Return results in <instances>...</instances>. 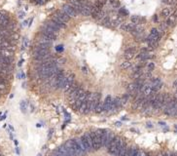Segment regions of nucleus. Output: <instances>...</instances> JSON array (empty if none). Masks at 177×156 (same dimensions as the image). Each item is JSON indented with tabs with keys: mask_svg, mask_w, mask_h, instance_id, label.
<instances>
[{
	"mask_svg": "<svg viewBox=\"0 0 177 156\" xmlns=\"http://www.w3.org/2000/svg\"><path fill=\"white\" fill-rule=\"evenodd\" d=\"M88 136H90V138L92 139V143H93V149H94V151L99 150L102 147V145H101L100 138L97 136V134L95 133V131L88 132Z\"/></svg>",
	"mask_w": 177,
	"mask_h": 156,
	"instance_id": "nucleus-1",
	"label": "nucleus"
},
{
	"mask_svg": "<svg viewBox=\"0 0 177 156\" xmlns=\"http://www.w3.org/2000/svg\"><path fill=\"white\" fill-rule=\"evenodd\" d=\"M80 139H81V143H82L83 146L85 147V149H86L87 152L94 151V149H93V143H92V139H91L90 136H88V133L84 134L82 137L80 138Z\"/></svg>",
	"mask_w": 177,
	"mask_h": 156,
	"instance_id": "nucleus-2",
	"label": "nucleus"
},
{
	"mask_svg": "<svg viewBox=\"0 0 177 156\" xmlns=\"http://www.w3.org/2000/svg\"><path fill=\"white\" fill-rule=\"evenodd\" d=\"M58 67H52V68H44V69H38V73L44 79H51L55 76Z\"/></svg>",
	"mask_w": 177,
	"mask_h": 156,
	"instance_id": "nucleus-3",
	"label": "nucleus"
},
{
	"mask_svg": "<svg viewBox=\"0 0 177 156\" xmlns=\"http://www.w3.org/2000/svg\"><path fill=\"white\" fill-rule=\"evenodd\" d=\"M103 110L104 111H110V110H114L113 108V105H112V97L111 96H106L105 100L103 101Z\"/></svg>",
	"mask_w": 177,
	"mask_h": 156,
	"instance_id": "nucleus-4",
	"label": "nucleus"
},
{
	"mask_svg": "<svg viewBox=\"0 0 177 156\" xmlns=\"http://www.w3.org/2000/svg\"><path fill=\"white\" fill-rule=\"evenodd\" d=\"M54 15L58 18V19H59L62 23H67V22H69V20H70V17H69L66 13H64L62 10H59V11H57Z\"/></svg>",
	"mask_w": 177,
	"mask_h": 156,
	"instance_id": "nucleus-5",
	"label": "nucleus"
},
{
	"mask_svg": "<svg viewBox=\"0 0 177 156\" xmlns=\"http://www.w3.org/2000/svg\"><path fill=\"white\" fill-rule=\"evenodd\" d=\"M69 5L76 11L77 14H80L81 13L83 3H81L79 0H69Z\"/></svg>",
	"mask_w": 177,
	"mask_h": 156,
	"instance_id": "nucleus-6",
	"label": "nucleus"
},
{
	"mask_svg": "<svg viewBox=\"0 0 177 156\" xmlns=\"http://www.w3.org/2000/svg\"><path fill=\"white\" fill-rule=\"evenodd\" d=\"M62 11L64 12V13H66L69 17H76L77 15L76 11L69 4H65V5L62 6Z\"/></svg>",
	"mask_w": 177,
	"mask_h": 156,
	"instance_id": "nucleus-7",
	"label": "nucleus"
},
{
	"mask_svg": "<svg viewBox=\"0 0 177 156\" xmlns=\"http://www.w3.org/2000/svg\"><path fill=\"white\" fill-rule=\"evenodd\" d=\"M41 34L45 37H47L48 39H50L51 41H54L55 39H57V34L56 33H53L51 31H49L47 29H45L44 27L41 29Z\"/></svg>",
	"mask_w": 177,
	"mask_h": 156,
	"instance_id": "nucleus-8",
	"label": "nucleus"
},
{
	"mask_svg": "<svg viewBox=\"0 0 177 156\" xmlns=\"http://www.w3.org/2000/svg\"><path fill=\"white\" fill-rule=\"evenodd\" d=\"M136 54V49L133 47H130L128 48L126 51H125V58L127 60H130L134 57V55Z\"/></svg>",
	"mask_w": 177,
	"mask_h": 156,
	"instance_id": "nucleus-9",
	"label": "nucleus"
},
{
	"mask_svg": "<svg viewBox=\"0 0 177 156\" xmlns=\"http://www.w3.org/2000/svg\"><path fill=\"white\" fill-rule=\"evenodd\" d=\"M91 11H92V6L90 5H86L83 3L82 6V10H81V13L83 16H90L91 15Z\"/></svg>",
	"mask_w": 177,
	"mask_h": 156,
	"instance_id": "nucleus-10",
	"label": "nucleus"
},
{
	"mask_svg": "<svg viewBox=\"0 0 177 156\" xmlns=\"http://www.w3.org/2000/svg\"><path fill=\"white\" fill-rule=\"evenodd\" d=\"M51 21H52L53 23H56V24L59 26V29H64L65 26H66V25H65V23H62V22H61L59 19H58V18L56 17L55 15H53V17H52V19H51Z\"/></svg>",
	"mask_w": 177,
	"mask_h": 156,
	"instance_id": "nucleus-11",
	"label": "nucleus"
},
{
	"mask_svg": "<svg viewBox=\"0 0 177 156\" xmlns=\"http://www.w3.org/2000/svg\"><path fill=\"white\" fill-rule=\"evenodd\" d=\"M134 24L133 23H123L122 24V26H121V29H123L124 31H129V32H131L133 29H134Z\"/></svg>",
	"mask_w": 177,
	"mask_h": 156,
	"instance_id": "nucleus-12",
	"label": "nucleus"
},
{
	"mask_svg": "<svg viewBox=\"0 0 177 156\" xmlns=\"http://www.w3.org/2000/svg\"><path fill=\"white\" fill-rule=\"evenodd\" d=\"M130 20H131V23H133L134 25H136V24H139V23H143V22H145V19L139 17V16H136V15H135V16H132Z\"/></svg>",
	"mask_w": 177,
	"mask_h": 156,
	"instance_id": "nucleus-13",
	"label": "nucleus"
},
{
	"mask_svg": "<svg viewBox=\"0 0 177 156\" xmlns=\"http://www.w3.org/2000/svg\"><path fill=\"white\" fill-rule=\"evenodd\" d=\"M176 21H177V19L173 15H171V16H169L168 17V19H167V21H166V24L167 25H169V26H172V25H174L175 24V23H176Z\"/></svg>",
	"mask_w": 177,
	"mask_h": 156,
	"instance_id": "nucleus-14",
	"label": "nucleus"
},
{
	"mask_svg": "<svg viewBox=\"0 0 177 156\" xmlns=\"http://www.w3.org/2000/svg\"><path fill=\"white\" fill-rule=\"evenodd\" d=\"M44 24H46V25H48V26H50L51 29H53L54 30H56L57 32H59V29H60L59 26H58V25H57V24H56L55 23H53L52 21H50V22H46V23H44Z\"/></svg>",
	"mask_w": 177,
	"mask_h": 156,
	"instance_id": "nucleus-15",
	"label": "nucleus"
},
{
	"mask_svg": "<svg viewBox=\"0 0 177 156\" xmlns=\"http://www.w3.org/2000/svg\"><path fill=\"white\" fill-rule=\"evenodd\" d=\"M153 58V56H151V55H149V53H140L139 55H138V59H140L142 61H146L148 59H152Z\"/></svg>",
	"mask_w": 177,
	"mask_h": 156,
	"instance_id": "nucleus-16",
	"label": "nucleus"
},
{
	"mask_svg": "<svg viewBox=\"0 0 177 156\" xmlns=\"http://www.w3.org/2000/svg\"><path fill=\"white\" fill-rule=\"evenodd\" d=\"M51 45L49 44H44V43H38L36 46L35 50H49Z\"/></svg>",
	"mask_w": 177,
	"mask_h": 156,
	"instance_id": "nucleus-17",
	"label": "nucleus"
},
{
	"mask_svg": "<svg viewBox=\"0 0 177 156\" xmlns=\"http://www.w3.org/2000/svg\"><path fill=\"white\" fill-rule=\"evenodd\" d=\"M142 74H143V71H142L141 69L134 70V71H133V74H132V77L136 80V79H139L142 76Z\"/></svg>",
	"mask_w": 177,
	"mask_h": 156,
	"instance_id": "nucleus-18",
	"label": "nucleus"
},
{
	"mask_svg": "<svg viewBox=\"0 0 177 156\" xmlns=\"http://www.w3.org/2000/svg\"><path fill=\"white\" fill-rule=\"evenodd\" d=\"M130 66H131V63L129 61H125L123 63H121V67L123 69H129Z\"/></svg>",
	"mask_w": 177,
	"mask_h": 156,
	"instance_id": "nucleus-19",
	"label": "nucleus"
},
{
	"mask_svg": "<svg viewBox=\"0 0 177 156\" xmlns=\"http://www.w3.org/2000/svg\"><path fill=\"white\" fill-rule=\"evenodd\" d=\"M102 111H104L103 110V104H102V103H98L97 104V105H96V107H95V113H101Z\"/></svg>",
	"mask_w": 177,
	"mask_h": 156,
	"instance_id": "nucleus-20",
	"label": "nucleus"
},
{
	"mask_svg": "<svg viewBox=\"0 0 177 156\" xmlns=\"http://www.w3.org/2000/svg\"><path fill=\"white\" fill-rule=\"evenodd\" d=\"M162 16L164 18H167L170 16V10L168 9V8H165V9H163V11H162Z\"/></svg>",
	"mask_w": 177,
	"mask_h": 156,
	"instance_id": "nucleus-21",
	"label": "nucleus"
},
{
	"mask_svg": "<svg viewBox=\"0 0 177 156\" xmlns=\"http://www.w3.org/2000/svg\"><path fill=\"white\" fill-rule=\"evenodd\" d=\"M119 14H120V16H127V15H129V11L127 10V9H125V8H120V10H119Z\"/></svg>",
	"mask_w": 177,
	"mask_h": 156,
	"instance_id": "nucleus-22",
	"label": "nucleus"
},
{
	"mask_svg": "<svg viewBox=\"0 0 177 156\" xmlns=\"http://www.w3.org/2000/svg\"><path fill=\"white\" fill-rule=\"evenodd\" d=\"M132 148H133V146H129V145H128V148H127V151H126V154H125V156H131V153H132Z\"/></svg>",
	"mask_w": 177,
	"mask_h": 156,
	"instance_id": "nucleus-23",
	"label": "nucleus"
},
{
	"mask_svg": "<svg viewBox=\"0 0 177 156\" xmlns=\"http://www.w3.org/2000/svg\"><path fill=\"white\" fill-rule=\"evenodd\" d=\"M20 105H21V109H22V111H23V112H25V111H26V103H25L24 101H23Z\"/></svg>",
	"mask_w": 177,
	"mask_h": 156,
	"instance_id": "nucleus-24",
	"label": "nucleus"
},
{
	"mask_svg": "<svg viewBox=\"0 0 177 156\" xmlns=\"http://www.w3.org/2000/svg\"><path fill=\"white\" fill-rule=\"evenodd\" d=\"M51 156H67V155H65L63 153H60V152H59V151L56 149L55 151H53V153H52Z\"/></svg>",
	"mask_w": 177,
	"mask_h": 156,
	"instance_id": "nucleus-25",
	"label": "nucleus"
},
{
	"mask_svg": "<svg viewBox=\"0 0 177 156\" xmlns=\"http://www.w3.org/2000/svg\"><path fill=\"white\" fill-rule=\"evenodd\" d=\"M138 152H139L138 148H137V147H133V148H132V153H131V156H137V155H138Z\"/></svg>",
	"mask_w": 177,
	"mask_h": 156,
	"instance_id": "nucleus-26",
	"label": "nucleus"
},
{
	"mask_svg": "<svg viewBox=\"0 0 177 156\" xmlns=\"http://www.w3.org/2000/svg\"><path fill=\"white\" fill-rule=\"evenodd\" d=\"M154 68H155V64H154V63H149V64H148V70L151 72L152 70H154Z\"/></svg>",
	"mask_w": 177,
	"mask_h": 156,
	"instance_id": "nucleus-27",
	"label": "nucleus"
},
{
	"mask_svg": "<svg viewBox=\"0 0 177 156\" xmlns=\"http://www.w3.org/2000/svg\"><path fill=\"white\" fill-rule=\"evenodd\" d=\"M27 46H28V39L27 38H24V42H23V49H25Z\"/></svg>",
	"mask_w": 177,
	"mask_h": 156,
	"instance_id": "nucleus-28",
	"label": "nucleus"
},
{
	"mask_svg": "<svg viewBox=\"0 0 177 156\" xmlns=\"http://www.w3.org/2000/svg\"><path fill=\"white\" fill-rule=\"evenodd\" d=\"M162 1L165 4H173L174 3V0H162Z\"/></svg>",
	"mask_w": 177,
	"mask_h": 156,
	"instance_id": "nucleus-29",
	"label": "nucleus"
},
{
	"mask_svg": "<svg viewBox=\"0 0 177 156\" xmlns=\"http://www.w3.org/2000/svg\"><path fill=\"white\" fill-rule=\"evenodd\" d=\"M56 50H57L58 52H61V51H63V46H61V45H59V46L56 47Z\"/></svg>",
	"mask_w": 177,
	"mask_h": 156,
	"instance_id": "nucleus-30",
	"label": "nucleus"
},
{
	"mask_svg": "<svg viewBox=\"0 0 177 156\" xmlns=\"http://www.w3.org/2000/svg\"><path fill=\"white\" fill-rule=\"evenodd\" d=\"M173 87H174V88H177V78L174 80V82H173Z\"/></svg>",
	"mask_w": 177,
	"mask_h": 156,
	"instance_id": "nucleus-31",
	"label": "nucleus"
},
{
	"mask_svg": "<svg viewBox=\"0 0 177 156\" xmlns=\"http://www.w3.org/2000/svg\"><path fill=\"white\" fill-rule=\"evenodd\" d=\"M19 15H20V16H19L20 18H24V12H20V14H19Z\"/></svg>",
	"mask_w": 177,
	"mask_h": 156,
	"instance_id": "nucleus-32",
	"label": "nucleus"
},
{
	"mask_svg": "<svg viewBox=\"0 0 177 156\" xmlns=\"http://www.w3.org/2000/svg\"><path fill=\"white\" fill-rule=\"evenodd\" d=\"M52 134H53V129H51V130H50V134H49V139H50V138L52 137Z\"/></svg>",
	"mask_w": 177,
	"mask_h": 156,
	"instance_id": "nucleus-33",
	"label": "nucleus"
},
{
	"mask_svg": "<svg viewBox=\"0 0 177 156\" xmlns=\"http://www.w3.org/2000/svg\"><path fill=\"white\" fill-rule=\"evenodd\" d=\"M5 118H6V114H4V115L2 116V117H1V118H0V120H4V119H5Z\"/></svg>",
	"mask_w": 177,
	"mask_h": 156,
	"instance_id": "nucleus-34",
	"label": "nucleus"
},
{
	"mask_svg": "<svg viewBox=\"0 0 177 156\" xmlns=\"http://www.w3.org/2000/svg\"><path fill=\"white\" fill-rule=\"evenodd\" d=\"M81 3H85V2H88V1H90V0H79Z\"/></svg>",
	"mask_w": 177,
	"mask_h": 156,
	"instance_id": "nucleus-35",
	"label": "nucleus"
},
{
	"mask_svg": "<svg viewBox=\"0 0 177 156\" xmlns=\"http://www.w3.org/2000/svg\"><path fill=\"white\" fill-rule=\"evenodd\" d=\"M154 21H155V22H157V21H158V17H157V16H155V17H154Z\"/></svg>",
	"mask_w": 177,
	"mask_h": 156,
	"instance_id": "nucleus-36",
	"label": "nucleus"
},
{
	"mask_svg": "<svg viewBox=\"0 0 177 156\" xmlns=\"http://www.w3.org/2000/svg\"><path fill=\"white\" fill-rule=\"evenodd\" d=\"M16 152H17V153H18V154H20V150H19V148H18V147H17V148H16Z\"/></svg>",
	"mask_w": 177,
	"mask_h": 156,
	"instance_id": "nucleus-37",
	"label": "nucleus"
},
{
	"mask_svg": "<svg viewBox=\"0 0 177 156\" xmlns=\"http://www.w3.org/2000/svg\"><path fill=\"white\" fill-rule=\"evenodd\" d=\"M9 128L11 129V131H14V128H13L12 126H11V125H9Z\"/></svg>",
	"mask_w": 177,
	"mask_h": 156,
	"instance_id": "nucleus-38",
	"label": "nucleus"
},
{
	"mask_svg": "<svg viewBox=\"0 0 177 156\" xmlns=\"http://www.w3.org/2000/svg\"><path fill=\"white\" fill-rule=\"evenodd\" d=\"M169 156H175V153H169Z\"/></svg>",
	"mask_w": 177,
	"mask_h": 156,
	"instance_id": "nucleus-39",
	"label": "nucleus"
},
{
	"mask_svg": "<svg viewBox=\"0 0 177 156\" xmlns=\"http://www.w3.org/2000/svg\"><path fill=\"white\" fill-rule=\"evenodd\" d=\"M23 62H24V61H23V60H22V61H21V62H20V63H19V65H22V64H23Z\"/></svg>",
	"mask_w": 177,
	"mask_h": 156,
	"instance_id": "nucleus-40",
	"label": "nucleus"
},
{
	"mask_svg": "<svg viewBox=\"0 0 177 156\" xmlns=\"http://www.w3.org/2000/svg\"><path fill=\"white\" fill-rule=\"evenodd\" d=\"M18 144H19V143H18V140H17V139H15V145H18Z\"/></svg>",
	"mask_w": 177,
	"mask_h": 156,
	"instance_id": "nucleus-41",
	"label": "nucleus"
},
{
	"mask_svg": "<svg viewBox=\"0 0 177 156\" xmlns=\"http://www.w3.org/2000/svg\"><path fill=\"white\" fill-rule=\"evenodd\" d=\"M27 24V21H24V25H26Z\"/></svg>",
	"mask_w": 177,
	"mask_h": 156,
	"instance_id": "nucleus-42",
	"label": "nucleus"
},
{
	"mask_svg": "<svg viewBox=\"0 0 177 156\" xmlns=\"http://www.w3.org/2000/svg\"><path fill=\"white\" fill-rule=\"evenodd\" d=\"M116 125H117V126H121V123H120V122H117Z\"/></svg>",
	"mask_w": 177,
	"mask_h": 156,
	"instance_id": "nucleus-43",
	"label": "nucleus"
},
{
	"mask_svg": "<svg viewBox=\"0 0 177 156\" xmlns=\"http://www.w3.org/2000/svg\"><path fill=\"white\" fill-rule=\"evenodd\" d=\"M37 156H42V155H41V154H38V155H37Z\"/></svg>",
	"mask_w": 177,
	"mask_h": 156,
	"instance_id": "nucleus-44",
	"label": "nucleus"
},
{
	"mask_svg": "<svg viewBox=\"0 0 177 156\" xmlns=\"http://www.w3.org/2000/svg\"><path fill=\"white\" fill-rule=\"evenodd\" d=\"M175 156H177V153H175Z\"/></svg>",
	"mask_w": 177,
	"mask_h": 156,
	"instance_id": "nucleus-45",
	"label": "nucleus"
},
{
	"mask_svg": "<svg viewBox=\"0 0 177 156\" xmlns=\"http://www.w3.org/2000/svg\"><path fill=\"white\" fill-rule=\"evenodd\" d=\"M0 156H1V154H0Z\"/></svg>",
	"mask_w": 177,
	"mask_h": 156,
	"instance_id": "nucleus-46",
	"label": "nucleus"
}]
</instances>
